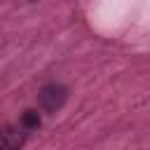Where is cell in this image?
Masks as SVG:
<instances>
[{"mask_svg":"<svg viewBox=\"0 0 150 150\" xmlns=\"http://www.w3.org/2000/svg\"><path fill=\"white\" fill-rule=\"evenodd\" d=\"M66 96H68V89L59 82H49L45 84L40 91H38V105L45 110V112H56L63 103H66Z\"/></svg>","mask_w":150,"mask_h":150,"instance_id":"obj_1","label":"cell"},{"mask_svg":"<svg viewBox=\"0 0 150 150\" xmlns=\"http://www.w3.org/2000/svg\"><path fill=\"white\" fill-rule=\"evenodd\" d=\"M23 141H26V134L23 131L12 129V127L0 129V150H16V148L23 145Z\"/></svg>","mask_w":150,"mask_h":150,"instance_id":"obj_2","label":"cell"},{"mask_svg":"<svg viewBox=\"0 0 150 150\" xmlns=\"http://www.w3.org/2000/svg\"><path fill=\"white\" fill-rule=\"evenodd\" d=\"M40 127V115L38 110H23L21 112V129L23 131H35Z\"/></svg>","mask_w":150,"mask_h":150,"instance_id":"obj_3","label":"cell"},{"mask_svg":"<svg viewBox=\"0 0 150 150\" xmlns=\"http://www.w3.org/2000/svg\"><path fill=\"white\" fill-rule=\"evenodd\" d=\"M26 2H38V0H26Z\"/></svg>","mask_w":150,"mask_h":150,"instance_id":"obj_4","label":"cell"}]
</instances>
